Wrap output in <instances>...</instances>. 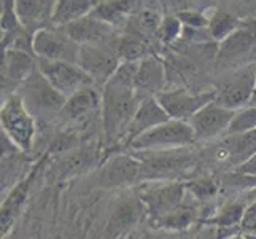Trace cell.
<instances>
[{
  "label": "cell",
  "instance_id": "obj_1",
  "mask_svg": "<svg viewBox=\"0 0 256 239\" xmlns=\"http://www.w3.org/2000/svg\"><path fill=\"white\" fill-rule=\"evenodd\" d=\"M142 97L136 90L107 83L102 90V129L108 145L126 144L130 123Z\"/></svg>",
  "mask_w": 256,
  "mask_h": 239
},
{
  "label": "cell",
  "instance_id": "obj_2",
  "mask_svg": "<svg viewBox=\"0 0 256 239\" xmlns=\"http://www.w3.org/2000/svg\"><path fill=\"white\" fill-rule=\"evenodd\" d=\"M18 94L21 96L24 105L32 113V117L42 123L58 121L60 112L66 105V97L52 88L48 80L37 70L20 86Z\"/></svg>",
  "mask_w": 256,
  "mask_h": 239
},
{
  "label": "cell",
  "instance_id": "obj_3",
  "mask_svg": "<svg viewBox=\"0 0 256 239\" xmlns=\"http://www.w3.org/2000/svg\"><path fill=\"white\" fill-rule=\"evenodd\" d=\"M0 126L4 134L20 148L21 153H29L34 148L37 137V120L32 117L18 93L2 99Z\"/></svg>",
  "mask_w": 256,
  "mask_h": 239
},
{
  "label": "cell",
  "instance_id": "obj_4",
  "mask_svg": "<svg viewBox=\"0 0 256 239\" xmlns=\"http://www.w3.org/2000/svg\"><path fill=\"white\" fill-rule=\"evenodd\" d=\"M196 136L188 121L169 120L150 129L129 144L130 152H175L196 145Z\"/></svg>",
  "mask_w": 256,
  "mask_h": 239
},
{
  "label": "cell",
  "instance_id": "obj_5",
  "mask_svg": "<svg viewBox=\"0 0 256 239\" xmlns=\"http://www.w3.org/2000/svg\"><path fill=\"white\" fill-rule=\"evenodd\" d=\"M145 207L148 222L161 218L180 207L186 198V182L180 180H146L136 190Z\"/></svg>",
  "mask_w": 256,
  "mask_h": 239
},
{
  "label": "cell",
  "instance_id": "obj_6",
  "mask_svg": "<svg viewBox=\"0 0 256 239\" xmlns=\"http://www.w3.org/2000/svg\"><path fill=\"white\" fill-rule=\"evenodd\" d=\"M256 90V63L231 70L216 90L215 102L222 107L237 112L248 107Z\"/></svg>",
  "mask_w": 256,
  "mask_h": 239
},
{
  "label": "cell",
  "instance_id": "obj_7",
  "mask_svg": "<svg viewBox=\"0 0 256 239\" xmlns=\"http://www.w3.org/2000/svg\"><path fill=\"white\" fill-rule=\"evenodd\" d=\"M156 99L170 120L190 121L200 109L216 99V90L191 91L186 86H178L158 94Z\"/></svg>",
  "mask_w": 256,
  "mask_h": 239
},
{
  "label": "cell",
  "instance_id": "obj_8",
  "mask_svg": "<svg viewBox=\"0 0 256 239\" xmlns=\"http://www.w3.org/2000/svg\"><path fill=\"white\" fill-rule=\"evenodd\" d=\"M114 42L99 43V45H83L80 48L78 66L92 80L96 88L104 90L121 64Z\"/></svg>",
  "mask_w": 256,
  "mask_h": 239
},
{
  "label": "cell",
  "instance_id": "obj_9",
  "mask_svg": "<svg viewBox=\"0 0 256 239\" xmlns=\"http://www.w3.org/2000/svg\"><path fill=\"white\" fill-rule=\"evenodd\" d=\"M37 67L40 74L48 80V83L66 99L84 90V88L96 86L92 80L78 64L64 63V61L37 59Z\"/></svg>",
  "mask_w": 256,
  "mask_h": 239
},
{
  "label": "cell",
  "instance_id": "obj_10",
  "mask_svg": "<svg viewBox=\"0 0 256 239\" xmlns=\"http://www.w3.org/2000/svg\"><path fill=\"white\" fill-rule=\"evenodd\" d=\"M80 45L59 28L40 29L32 35V53L37 59L78 64Z\"/></svg>",
  "mask_w": 256,
  "mask_h": 239
},
{
  "label": "cell",
  "instance_id": "obj_11",
  "mask_svg": "<svg viewBox=\"0 0 256 239\" xmlns=\"http://www.w3.org/2000/svg\"><path fill=\"white\" fill-rule=\"evenodd\" d=\"M99 113H102V93H99L96 86H90L68 97L58 121L64 129L80 132V129L90 125Z\"/></svg>",
  "mask_w": 256,
  "mask_h": 239
},
{
  "label": "cell",
  "instance_id": "obj_12",
  "mask_svg": "<svg viewBox=\"0 0 256 239\" xmlns=\"http://www.w3.org/2000/svg\"><path fill=\"white\" fill-rule=\"evenodd\" d=\"M142 161V180H175V174L186 171L192 163V155L186 150L175 152H132Z\"/></svg>",
  "mask_w": 256,
  "mask_h": 239
},
{
  "label": "cell",
  "instance_id": "obj_13",
  "mask_svg": "<svg viewBox=\"0 0 256 239\" xmlns=\"http://www.w3.org/2000/svg\"><path fill=\"white\" fill-rule=\"evenodd\" d=\"M142 161L134 153H114L104 161L99 183L104 188H128L142 180Z\"/></svg>",
  "mask_w": 256,
  "mask_h": 239
},
{
  "label": "cell",
  "instance_id": "obj_14",
  "mask_svg": "<svg viewBox=\"0 0 256 239\" xmlns=\"http://www.w3.org/2000/svg\"><path fill=\"white\" fill-rule=\"evenodd\" d=\"M232 110L222 107L215 101L200 109L188 121L196 136V142H215L228 136L229 126L234 118Z\"/></svg>",
  "mask_w": 256,
  "mask_h": 239
},
{
  "label": "cell",
  "instance_id": "obj_15",
  "mask_svg": "<svg viewBox=\"0 0 256 239\" xmlns=\"http://www.w3.org/2000/svg\"><path fill=\"white\" fill-rule=\"evenodd\" d=\"M37 70V58L21 50L2 51V99L18 93L20 86Z\"/></svg>",
  "mask_w": 256,
  "mask_h": 239
},
{
  "label": "cell",
  "instance_id": "obj_16",
  "mask_svg": "<svg viewBox=\"0 0 256 239\" xmlns=\"http://www.w3.org/2000/svg\"><path fill=\"white\" fill-rule=\"evenodd\" d=\"M256 51V31L242 24L239 31H236L231 37L218 45L216 61L222 66L236 70L246 64L245 58H250Z\"/></svg>",
  "mask_w": 256,
  "mask_h": 239
},
{
  "label": "cell",
  "instance_id": "obj_17",
  "mask_svg": "<svg viewBox=\"0 0 256 239\" xmlns=\"http://www.w3.org/2000/svg\"><path fill=\"white\" fill-rule=\"evenodd\" d=\"M48 159L50 158L46 155H43L37 161V164H35L32 169H29V172L22 177L21 182L14 185V187L5 194V198L2 201V237L10 233L14 220L18 218L21 209L26 204V199H28V194H29V190L32 187L34 180L37 179L38 172L45 167Z\"/></svg>",
  "mask_w": 256,
  "mask_h": 239
},
{
  "label": "cell",
  "instance_id": "obj_18",
  "mask_svg": "<svg viewBox=\"0 0 256 239\" xmlns=\"http://www.w3.org/2000/svg\"><path fill=\"white\" fill-rule=\"evenodd\" d=\"M144 215H146V212L137 193H122L108 218V225L105 229L107 239H118L128 233L132 226L140 222Z\"/></svg>",
  "mask_w": 256,
  "mask_h": 239
},
{
  "label": "cell",
  "instance_id": "obj_19",
  "mask_svg": "<svg viewBox=\"0 0 256 239\" xmlns=\"http://www.w3.org/2000/svg\"><path fill=\"white\" fill-rule=\"evenodd\" d=\"M62 29L70 39L80 47L83 45H99V43H110L116 40V29L105 24L104 21L97 20L96 16L88 15L82 20L72 24H67Z\"/></svg>",
  "mask_w": 256,
  "mask_h": 239
},
{
  "label": "cell",
  "instance_id": "obj_20",
  "mask_svg": "<svg viewBox=\"0 0 256 239\" xmlns=\"http://www.w3.org/2000/svg\"><path fill=\"white\" fill-rule=\"evenodd\" d=\"M169 88L167 67L164 59L152 55L138 63L136 91L140 97H156Z\"/></svg>",
  "mask_w": 256,
  "mask_h": 239
},
{
  "label": "cell",
  "instance_id": "obj_21",
  "mask_svg": "<svg viewBox=\"0 0 256 239\" xmlns=\"http://www.w3.org/2000/svg\"><path fill=\"white\" fill-rule=\"evenodd\" d=\"M256 153V131L245 132V134L226 136L220 140L215 150V159L218 163L232 164L236 169L237 166L245 163L252 155Z\"/></svg>",
  "mask_w": 256,
  "mask_h": 239
},
{
  "label": "cell",
  "instance_id": "obj_22",
  "mask_svg": "<svg viewBox=\"0 0 256 239\" xmlns=\"http://www.w3.org/2000/svg\"><path fill=\"white\" fill-rule=\"evenodd\" d=\"M56 2L46 0H18L14 2V12L24 29L34 35L40 29L52 28V12Z\"/></svg>",
  "mask_w": 256,
  "mask_h": 239
},
{
  "label": "cell",
  "instance_id": "obj_23",
  "mask_svg": "<svg viewBox=\"0 0 256 239\" xmlns=\"http://www.w3.org/2000/svg\"><path fill=\"white\" fill-rule=\"evenodd\" d=\"M169 120L170 118L167 117V113L164 112V109L158 102L156 97H142V101L138 104V109L136 112V117L130 123L124 148H128L132 140L137 139L138 136L145 134L150 129L160 126Z\"/></svg>",
  "mask_w": 256,
  "mask_h": 239
},
{
  "label": "cell",
  "instance_id": "obj_24",
  "mask_svg": "<svg viewBox=\"0 0 256 239\" xmlns=\"http://www.w3.org/2000/svg\"><path fill=\"white\" fill-rule=\"evenodd\" d=\"M114 47L121 63H142L145 58L153 55L150 40L130 26H126V31L118 35Z\"/></svg>",
  "mask_w": 256,
  "mask_h": 239
},
{
  "label": "cell",
  "instance_id": "obj_25",
  "mask_svg": "<svg viewBox=\"0 0 256 239\" xmlns=\"http://www.w3.org/2000/svg\"><path fill=\"white\" fill-rule=\"evenodd\" d=\"M136 5H137L136 2H129V0H107V2H97L91 15L118 31L120 28H126L128 26L130 16L137 10Z\"/></svg>",
  "mask_w": 256,
  "mask_h": 239
},
{
  "label": "cell",
  "instance_id": "obj_26",
  "mask_svg": "<svg viewBox=\"0 0 256 239\" xmlns=\"http://www.w3.org/2000/svg\"><path fill=\"white\" fill-rule=\"evenodd\" d=\"M198 218H199V209L184 201L180 207L172 210L170 214L154 220V222H150V225L154 229H158V231L180 234V233L188 231V229L198 222Z\"/></svg>",
  "mask_w": 256,
  "mask_h": 239
},
{
  "label": "cell",
  "instance_id": "obj_27",
  "mask_svg": "<svg viewBox=\"0 0 256 239\" xmlns=\"http://www.w3.org/2000/svg\"><path fill=\"white\" fill-rule=\"evenodd\" d=\"M96 161H97V152L94 148L91 147L76 148L75 152L60 158V161L56 164L58 177L62 180L72 179V177L94 167Z\"/></svg>",
  "mask_w": 256,
  "mask_h": 239
},
{
  "label": "cell",
  "instance_id": "obj_28",
  "mask_svg": "<svg viewBox=\"0 0 256 239\" xmlns=\"http://www.w3.org/2000/svg\"><path fill=\"white\" fill-rule=\"evenodd\" d=\"M97 2L92 0H58L54 4L51 24L52 28H64L82 18L91 15Z\"/></svg>",
  "mask_w": 256,
  "mask_h": 239
},
{
  "label": "cell",
  "instance_id": "obj_29",
  "mask_svg": "<svg viewBox=\"0 0 256 239\" xmlns=\"http://www.w3.org/2000/svg\"><path fill=\"white\" fill-rule=\"evenodd\" d=\"M248 204H245L240 199H231L224 202L215 214L202 220V225L214 226V228H240L242 218L245 215V210Z\"/></svg>",
  "mask_w": 256,
  "mask_h": 239
},
{
  "label": "cell",
  "instance_id": "obj_30",
  "mask_svg": "<svg viewBox=\"0 0 256 239\" xmlns=\"http://www.w3.org/2000/svg\"><path fill=\"white\" fill-rule=\"evenodd\" d=\"M242 28V21L237 16L224 10H215L208 16V35L214 42L222 43Z\"/></svg>",
  "mask_w": 256,
  "mask_h": 239
},
{
  "label": "cell",
  "instance_id": "obj_31",
  "mask_svg": "<svg viewBox=\"0 0 256 239\" xmlns=\"http://www.w3.org/2000/svg\"><path fill=\"white\" fill-rule=\"evenodd\" d=\"M162 18L164 16L152 7H140L130 16L128 26H130L138 34H142L148 40H152L156 39V34L162 23Z\"/></svg>",
  "mask_w": 256,
  "mask_h": 239
},
{
  "label": "cell",
  "instance_id": "obj_32",
  "mask_svg": "<svg viewBox=\"0 0 256 239\" xmlns=\"http://www.w3.org/2000/svg\"><path fill=\"white\" fill-rule=\"evenodd\" d=\"M186 191L188 194H191L192 199H196L198 202H206L216 196L220 191V185L215 179H212V177L199 175L186 182Z\"/></svg>",
  "mask_w": 256,
  "mask_h": 239
},
{
  "label": "cell",
  "instance_id": "obj_33",
  "mask_svg": "<svg viewBox=\"0 0 256 239\" xmlns=\"http://www.w3.org/2000/svg\"><path fill=\"white\" fill-rule=\"evenodd\" d=\"M183 31L184 28L178 18L175 15H166L162 18L160 29H158L156 40L166 47H172L183 37Z\"/></svg>",
  "mask_w": 256,
  "mask_h": 239
},
{
  "label": "cell",
  "instance_id": "obj_34",
  "mask_svg": "<svg viewBox=\"0 0 256 239\" xmlns=\"http://www.w3.org/2000/svg\"><path fill=\"white\" fill-rule=\"evenodd\" d=\"M256 131V107L248 105L234 113V118L229 126L228 136L234 134H245V132Z\"/></svg>",
  "mask_w": 256,
  "mask_h": 239
},
{
  "label": "cell",
  "instance_id": "obj_35",
  "mask_svg": "<svg viewBox=\"0 0 256 239\" xmlns=\"http://www.w3.org/2000/svg\"><path fill=\"white\" fill-rule=\"evenodd\" d=\"M137 74H138V63H121L108 83L121 88H128V90H136Z\"/></svg>",
  "mask_w": 256,
  "mask_h": 239
},
{
  "label": "cell",
  "instance_id": "obj_36",
  "mask_svg": "<svg viewBox=\"0 0 256 239\" xmlns=\"http://www.w3.org/2000/svg\"><path fill=\"white\" fill-rule=\"evenodd\" d=\"M175 16L182 21L183 28L186 29H196V31H204L208 28V16L196 8H184V10L176 12Z\"/></svg>",
  "mask_w": 256,
  "mask_h": 239
},
{
  "label": "cell",
  "instance_id": "obj_37",
  "mask_svg": "<svg viewBox=\"0 0 256 239\" xmlns=\"http://www.w3.org/2000/svg\"><path fill=\"white\" fill-rule=\"evenodd\" d=\"M234 171L240 172V174H245V175H250V177H256V153L252 155L240 166H237Z\"/></svg>",
  "mask_w": 256,
  "mask_h": 239
},
{
  "label": "cell",
  "instance_id": "obj_38",
  "mask_svg": "<svg viewBox=\"0 0 256 239\" xmlns=\"http://www.w3.org/2000/svg\"><path fill=\"white\" fill-rule=\"evenodd\" d=\"M196 239H220L218 237V229L214 226H206L202 225V228L198 231Z\"/></svg>",
  "mask_w": 256,
  "mask_h": 239
},
{
  "label": "cell",
  "instance_id": "obj_39",
  "mask_svg": "<svg viewBox=\"0 0 256 239\" xmlns=\"http://www.w3.org/2000/svg\"><path fill=\"white\" fill-rule=\"evenodd\" d=\"M164 233V231H162ZM150 239H182L178 234H175V233H164V236H152Z\"/></svg>",
  "mask_w": 256,
  "mask_h": 239
},
{
  "label": "cell",
  "instance_id": "obj_40",
  "mask_svg": "<svg viewBox=\"0 0 256 239\" xmlns=\"http://www.w3.org/2000/svg\"><path fill=\"white\" fill-rule=\"evenodd\" d=\"M250 105H254L256 107V90H254V96H253V99H252V104Z\"/></svg>",
  "mask_w": 256,
  "mask_h": 239
},
{
  "label": "cell",
  "instance_id": "obj_41",
  "mask_svg": "<svg viewBox=\"0 0 256 239\" xmlns=\"http://www.w3.org/2000/svg\"><path fill=\"white\" fill-rule=\"evenodd\" d=\"M228 239H245L242 234H239V236H232V237H228Z\"/></svg>",
  "mask_w": 256,
  "mask_h": 239
}]
</instances>
